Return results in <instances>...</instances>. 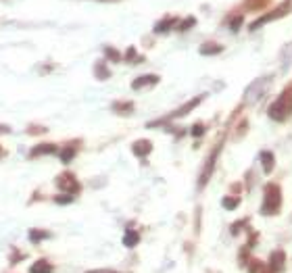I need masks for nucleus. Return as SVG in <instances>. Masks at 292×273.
Masks as SVG:
<instances>
[{
	"label": "nucleus",
	"mask_w": 292,
	"mask_h": 273,
	"mask_svg": "<svg viewBox=\"0 0 292 273\" xmlns=\"http://www.w3.org/2000/svg\"><path fill=\"white\" fill-rule=\"evenodd\" d=\"M105 56H107L109 60H113V63H117V60H121V58H123V54H121L119 50L111 48V46H107V48H105Z\"/></svg>",
	"instance_id": "obj_22"
},
{
	"label": "nucleus",
	"mask_w": 292,
	"mask_h": 273,
	"mask_svg": "<svg viewBox=\"0 0 292 273\" xmlns=\"http://www.w3.org/2000/svg\"><path fill=\"white\" fill-rule=\"evenodd\" d=\"M267 3H269V0H246V7H248V9H252V7H257V9H263Z\"/></svg>",
	"instance_id": "obj_27"
},
{
	"label": "nucleus",
	"mask_w": 292,
	"mask_h": 273,
	"mask_svg": "<svg viewBox=\"0 0 292 273\" xmlns=\"http://www.w3.org/2000/svg\"><path fill=\"white\" fill-rule=\"evenodd\" d=\"M3 157H7V150H5L3 146H0V159H3Z\"/></svg>",
	"instance_id": "obj_34"
},
{
	"label": "nucleus",
	"mask_w": 292,
	"mask_h": 273,
	"mask_svg": "<svg viewBox=\"0 0 292 273\" xmlns=\"http://www.w3.org/2000/svg\"><path fill=\"white\" fill-rule=\"evenodd\" d=\"M25 132H27L29 136H40V134H46L48 130H46V128H36V125H29Z\"/></svg>",
	"instance_id": "obj_29"
},
{
	"label": "nucleus",
	"mask_w": 292,
	"mask_h": 273,
	"mask_svg": "<svg viewBox=\"0 0 292 273\" xmlns=\"http://www.w3.org/2000/svg\"><path fill=\"white\" fill-rule=\"evenodd\" d=\"M19 261H23V253H17V255L11 257V265H15V263H19Z\"/></svg>",
	"instance_id": "obj_32"
},
{
	"label": "nucleus",
	"mask_w": 292,
	"mask_h": 273,
	"mask_svg": "<svg viewBox=\"0 0 292 273\" xmlns=\"http://www.w3.org/2000/svg\"><path fill=\"white\" fill-rule=\"evenodd\" d=\"M138 242H140V234H138V232H134V229H127V232H125V236H123V244H125L127 248H134Z\"/></svg>",
	"instance_id": "obj_18"
},
{
	"label": "nucleus",
	"mask_w": 292,
	"mask_h": 273,
	"mask_svg": "<svg viewBox=\"0 0 292 273\" xmlns=\"http://www.w3.org/2000/svg\"><path fill=\"white\" fill-rule=\"evenodd\" d=\"M29 273H54V267L48 259H38V261L31 263Z\"/></svg>",
	"instance_id": "obj_12"
},
{
	"label": "nucleus",
	"mask_w": 292,
	"mask_h": 273,
	"mask_svg": "<svg viewBox=\"0 0 292 273\" xmlns=\"http://www.w3.org/2000/svg\"><path fill=\"white\" fill-rule=\"evenodd\" d=\"M132 153H134L136 157L144 159V157H148V155L152 153V144H150L148 140H138V142H134V146H132Z\"/></svg>",
	"instance_id": "obj_11"
},
{
	"label": "nucleus",
	"mask_w": 292,
	"mask_h": 273,
	"mask_svg": "<svg viewBox=\"0 0 292 273\" xmlns=\"http://www.w3.org/2000/svg\"><path fill=\"white\" fill-rule=\"evenodd\" d=\"M59 153V146L52 144V142H40L36 144L34 148L29 150V159H38V157H44V155H56Z\"/></svg>",
	"instance_id": "obj_7"
},
{
	"label": "nucleus",
	"mask_w": 292,
	"mask_h": 273,
	"mask_svg": "<svg viewBox=\"0 0 292 273\" xmlns=\"http://www.w3.org/2000/svg\"><path fill=\"white\" fill-rule=\"evenodd\" d=\"M27 236H29V240H31V242H44V240H48V238H50V232H46V229H38V227H31Z\"/></svg>",
	"instance_id": "obj_19"
},
{
	"label": "nucleus",
	"mask_w": 292,
	"mask_h": 273,
	"mask_svg": "<svg viewBox=\"0 0 292 273\" xmlns=\"http://www.w3.org/2000/svg\"><path fill=\"white\" fill-rule=\"evenodd\" d=\"M73 198H75V196L61 192V194H56V196H54V202H56V204H69V202H73Z\"/></svg>",
	"instance_id": "obj_25"
},
{
	"label": "nucleus",
	"mask_w": 292,
	"mask_h": 273,
	"mask_svg": "<svg viewBox=\"0 0 292 273\" xmlns=\"http://www.w3.org/2000/svg\"><path fill=\"white\" fill-rule=\"evenodd\" d=\"M194 23H197V19L194 17H188V19H184V21H180V25H178V29L180 32H186V29H190Z\"/></svg>",
	"instance_id": "obj_26"
},
{
	"label": "nucleus",
	"mask_w": 292,
	"mask_h": 273,
	"mask_svg": "<svg viewBox=\"0 0 292 273\" xmlns=\"http://www.w3.org/2000/svg\"><path fill=\"white\" fill-rule=\"evenodd\" d=\"M105 3H117V0H105Z\"/></svg>",
	"instance_id": "obj_35"
},
{
	"label": "nucleus",
	"mask_w": 292,
	"mask_h": 273,
	"mask_svg": "<svg viewBox=\"0 0 292 273\" xmlns=\"http://www.w3.org/2000/svg\"><path fill=\"white\" fill-rule=\"evenodd\" d=\"M159 83V75L154 73H146V75H140L132 81V88L134 90H142V88H150V86H157Z\"/></svg>",
	"instance_id": "obj_9"
},
{
	"label": "nucleus",
	"mask_w": 292,
	"mask_h": 273,
	"mask_svg": "<svg viewBox=\"0 0 292 273\" xmlns=\"http://www.w3.org/2000/svg\"><path fill=\"white\" fill-rule=\"evenodd\" d=\"M203 100H205V94H201V96H194L190 102H186L184 107H180L178 111H173V113H171L167 119H180V117H186L190 111H194V107H199Z\"/></svg>",
	"instance_id": "obj_8"
},
{
	"label": "nucleus",
	"mask_w": 292,
	"mask_h": 273,
	"mask_svg": "<svg viewBox=\"0 0 292 273\" xmlns=\"http://www.w3.org/2000/svg\"><path fill=\"white\" fill-rule=\"evenodd\" d=\"M292 11V0H284V3L278 7V9H274V11H269V13H265L263 17H259V19H255L252 23H250V29H257V27H261L263 23H267V21H274V19H280V17H284V15H288Z\"/></svg>",
	"instance_id": "obj_5"
},
{
	"label": "nucleus",
	"mask_w": 292,
	"mask_h": 273,
	"mask_svg": "<svg viewBox=\"0 0 292 273\" xmlns=\"http://www.w3.org/2000/svg\"><path fill=\"white\" fill-rule=\"evenodd\" d=\"M205 130H207V128H205L203 123H194V128L190 130V134H192L194 138H199V136H203V134H205Z\"/></svg>",
	"instance_id": "obj_28"
},
{
	"label": "nucleus",
	"mask_w": 292,
	"mask_h": 273,
	"mask_svg": "<svg viewBox=\"0 0 292 273\" xmlns=\"http://www.w3.org/2000/svg\"><path fill=\"white\" fill-rule=\"evenodd\" d=\"M284 263H286L284 250H274L271 257H269V267H271V271H274V273L282 271V269H284Z\"/></svg>",
	"instance_id": "obj_13"
},
{
	"label": "nucleus",
	"mask_w": 292,
	"mask_h": 273,
	"mask_svg": "<svg viewBox=\"0 0 292 273\" xmlns=\"http://www.w3.org/2000/svg\"><path fill=\"white\" fill-rule=\"evenodd\" d=\"M75 155H77V142H73V144H67L63 150H59V159H61V163H71L73 159H75Z\"/></svg>",
	"instance_id": "obj_10"
},
{
	"label": "nucleus",
	"mask_w": 292,
	"mask_h": 273,
	"mask_svg": "<svg viewBox=\"0 0 292 273\" xmlns=\"http://www.w3.org/2000/svg\"><path fill=\"white\" fill-rule=\"evenodd\" d=\"M242 25V15L240 17H234L232 19V23H230V29H232V32H238V27Z\"/></svg>",
	"instance_id": "obj_30"
},
{
	"label": "nucleus",
	"mask_w": 292,
	"mask_h": 273,
	"mask_svg": "<svg viewBox=\"0 0 292 273\" xmlns=\"http://www.w3.org/2000/svg\"><path fill=\"white\" fill-rule=\"evenodd\" d=\"M219 153H221V144H217V146L213 148V153L209 155V159H207V163H205V167H203V171H201V179H199V188H201V190L209 184V179H211V175H213V169H215V165H217Z\"/></svg>",
	"instance_id": "obj_6"
},
{
	"label": "nucleus",
	"mask_w": 292,
	"mask_h": 273,
	"mask_svg": "<svg viewBox=\"0 0 292 273\" xmlns=\"http://www.w3.org/2000/svg\"><path fill=\"white\" fill-rule=\"evenodd\" d=\"M221 204H223L225 208H230V211H232V208H236V206L240 204V198H234V196H225V198L221 200Z\"/></svg>",
	"instance_id": "obj_24"
},
{
	"label": "nucleus",
	"mask_w": 292,
	"mask_h": 273,
	"mask_svg": "<svg viewBox=\"0 0 292 273\" xmlns=\"http://www.w3.org/2000/svg\"><path fill=\"white\" fill-rule=\"evenodd\" d=\"M176 23H178L176 17H165V19H161V21L154 25V34H165V32H169V29H171Z\"/></svg>",
	"instance_id": "obj_15"
},
{
	"label": "nucleus",
	"mask_w": 292,
	"mask_h": 273,
	"mask_svg": "<svg viewBox=\"0 0 292 273\" xmlns=\"http://www.w3.org/2000/svg\"><path fill=\"white\" fill-rule=\"evenodd\" d=\"M274 83V75H261V77H257L246 90H244V104H257L259 100H261L267 92H269V88Z\"/></svg>",
	"instance_id": "obj_1"
},
{
	"label": "nucleus",
	"mask_w": 292,
	"mask_h": 273,
	"mask_svg": "<svg viewBox=\"0 0 292 273\" xmlns=\"http://www.w3.org/2000/svg\"><path fill=\"white\" fill-rule=\"evenodd\" d=\"M223 48L219 46V44H215V42H207V44H203L201 48H199V52L201 54H205V56H211V54H219Z\"/></svg>",
	"instance_id": "obj_20"
},
{
	"label": "nucleus",
	"mask_w": 292,
	"mask_h": 273,
	"mask_svg": "<svg viewBox=\"0 0 292 273\" xmlns=\"http://www.w3.org/2000/svg\"><path fill=\"white\" fill-rule=\"evenodd\" d=\"M290 113H292V88H286L278 96V100L269 107V117L274 121H286Z\"/></svg>",
	"instance_id": "obj_2"
},
{
	"label": "nucleus",
	"mask_w": 292,
	"mask_h": 273,
	"mask_svg": "<svg viewBox=\"0 0 292 273\" xmlns=\"http://www.w3.org/2000/svg\"><path fill=\"white\" fill-rule=\"evenodd\" d=\"M123 58L129 60V63H138V60H142V56L136 54V48H134V46H129V48H127V52L123 54Z\"/></svg>",
	"instance_id": "obj_23"
},
{
	"label": "nucleus",
	"mask_w": 292,
	"mask_h": 273,
	"mask_svg": "<svg viewBox=\"0 0 292 273\" xmlns=\"http://www.w3.org/2000/svg\"><path fill=\"white\" fill-rule=\"evenodd\" d=\"M259 157H261L259 161H261V165H263V171H265V173H271V171H274V165H276L274 153H269V150H263V153L259 155Z\"/></svg>",
	"instance_id": "obj_16"
},
{
	"label": "nucleus",
	"mask_w": 292,
	"mask_h": 273,
	"mask_svg": "<svg viewBox=\"0 0 292 273\" xmlns=\"http://www.w3.org/2000/svg\"><path fill=\"white\" fill-rule=\"evenodd\" d=\"M0 134H11V128L9 125H0Z\"/></svg>",
	"instance_id": "obj_33"
},
{
	"label": "nucleus",
	"mask_w": 292,
	"mask_h": 273,
	"mask_svg": "<svg viewBox=\"0 0 292 273\" xmlns=\"http://www.w3.org/2000/svg\"><path fill=\"white\" fill-rule=\"evenodd\" d=\"M86 273H119V271H113V269H90Z\"/></svg>",
	"instance_id": "obj_31"
},
{
	"label": "nucleus",
	"mask_w": 292,
	"mask_h": 273,
	"mask_svg": "<svg viewBox=\"0 0 292 273\" xmlns=\"http://www.w3.org/2000/svg\"><path fill=\"white\" fill-rule=\"evenodd\" d=\"M113 111L119 115H132L134 113V102L125 100V102H113Z\"/></svg>",
	"instance_id": "obj_17"
},
{
	"label": "nucleus",
	"mask_w": 292,
	"mask_h": 273,
	"mask_svg": "<svg viewBox=\"0 0 292 273\" xmlns=\"http://www.w3.org/2000/svg\"><path fill=\"white\" fill-rule=\"evenodd\" d=\"M280 65H282L284 71L292 67V42H288V44L280 50Z\"/></svg>",
	"instance_id": "obj_14"
},
{
	"label": "nucleus",
	"mask_w": 292,
	"mask_h": 273,
	"mask_svg": "<svg viewBox=\"0 0 292 273\" xmlns=\"http://www.w3.org/2000/svg\"><path fill=\"white\" fill-rule=\"evenodd\" d=\"M54 186L59 188V192L71 194V196H75V194L82 190L80 181L75 179V175H73V173H61V175L54 179Z\"/></svg>",
	"instance_id": "obj_4"
},
{
	"label": "nucleus",
	"mask_w": 292,
	"mask_h": 273,
	"mask_svg": "<svg viewBox=\"0 0 292 273\" xmlns=\"http://www.w3.org/2000/svg\"><path fill=\"white\" fill-rule=\"evenodd\" d=\"M94 73H96V77H99V79H109V75H111V71L105 67V63H96Z\"/></svg>",
	"instance_id": "obj_21"
},
{
	"label": "nucleus",
	"mask_w": 292,
	"mask_h": 273,
	"mask_svg": "<svg viewBox=\"0 0 292 273\" xmlns=\"http://www.w3.org/2000/svg\"><path fill=\"white\" fill-rule=\"evenodd\" d=\"M282 206V194H280V186L278 184H267L265 186V200L261 204V213L263 215H274L278 213Z\"/></svg>",
	"instance_id": "obj_3"
}]
</instances>
